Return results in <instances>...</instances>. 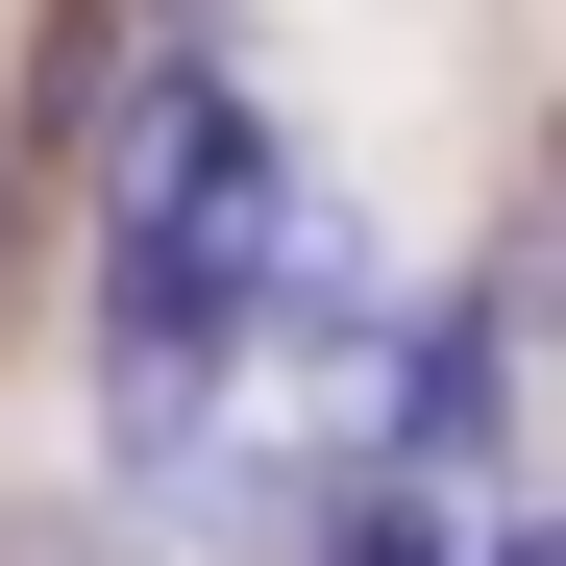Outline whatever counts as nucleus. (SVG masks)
I'll return each instance as SVG.
<instances>
[{"instance_id": "1", "label": "nucleus", "mask_w": 566, "mask_h": 566, "mask_svg": "<svg viewBox=\"0 0 566 566\" xmlns=\"http://www.w3.org/2000/svg\"><path fill=\"white\" fill-rule=\"evenodd\" d=\"M395 493H468V468H493V296H443V321H395Z\"/></svg>"}, {"instance_id": "2", "label": "nucleus", "mask_w": 566, "mask_h": 566, "mask_svg": "<svg viewBox=\"0 0 566 566\" xmlns=\"http://www.w3.org/2000/svg\"><path fill=\"white\" fill-rule=\"evenodd\" d=\"M321 566H443V493H395V468H369V493L321 517Z\"/></svg>"}, {"instance_id": "3", "label": "nucleus", "mask_w": 566, "mask_h": 566, "mask_svg": "<svg viewBox=\"0 0 566 566\" xmlns=\"http://www.w3.org/2000/svg\"><path fill=\"white\" fill-rule=\"evenodd\" d=\"M0 566H124V542L99 517H0Z\"/></svg>"}]
</instances>
